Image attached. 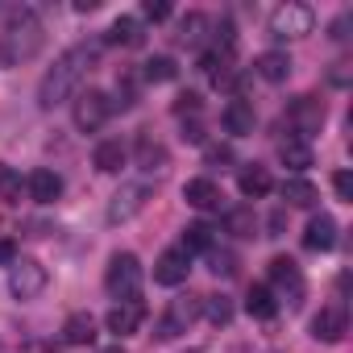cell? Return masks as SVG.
<instances>
[{
    "label": "cell",
    "mask_w": 353,
    "mask_h": 353,
    "mask_svg": "<svg viewBox=\"0 0 353 353\" xmlns=\"http://www.w3.org/2000/svg\"><path fill=\"white\" fill-rule=\"evenodd\" d=\"M100 63V46H71L67 54H59V63L42 75L38 83V104L42 108H54V104H67L71 96H79V83L88 79V71Z\"/></svg>",
    "instance_id": "6da1fadb"
},
{
    "label": "cell",
    "mask_w": 353,
    "mask_h": 353,
    "mask_svg": "<svg viewBox=\"0 0 353 353\" xmlns=\"http://www.w3.org/2000/svg\"><path fill=\"white\" fill-rule=\"evenodd\" d=\"M104 287L121 303L137 299L141 295V262H137V254H112V262L104 270Z\"/></svg>",
    "instance_id": "7a4b0ae2"
},
{
    "label": "cell",
    "mask_w": 353,
    "mask_h": 353,
    "mask_svg": "<svg viewBox=\"0 0 353 353\" xmlns=\"http://www.w3.org/2000/svg\"><path fill=\"white\" fill-rule=\"evenodd\" d=\"M316 30V13L307 5H299V0H287V5H279L270 13V34L274 38H307Z\"/></svg>",
    "instance_id": "3957f363"
},
{
    "label": "cell",
    "mask_w": 353,
    "mask_h": 353,
    "mask_svg": "<svg viewBox=\"0 0 353 353\" xmlns=\"http://www.w3.org/2000/svg\"><path fill=\"white\" fill-rule=\"evenodd\" d=\"M108 112H112V100H108L104 92L88 88V92H79V96H75L71 121H75V129H79V133H96V129L108 121Z\"/></svg>",
    "instance_id": "277c9868"
},
{
    "label": "cell",
    "mask_w": 353,
    "mask_h": 353,
    "mask_svg": "<svg viewBox=\"0 0 353 353\" xmlns=\"http://www.w3.org/2000/svg\"><path fill=\"white\" fill-rule=\"evenodd\" d=\"M274 299H287L291 307H299L303 303V274H299V266L291 262V258H274L270 262V287H266Z\"/></svg>",
    "instance_id": "5b68a950"
},
{
    "label": "cell",
    "mask_w": 353,
    "mask_h": 353,
    "mask_svg": "<svg viewBox=\"0 0 353 353\" xmlns=\"http://www.w3.org/2000/svg\"><path fill=\"white\" fill-rule=\"evenodd\" d=\"M9 291H13L17 299L42 295V291H46V266L34 262V258H17V262L9 266Z\"/></svg>",
    "instance_id": "8992f818"
},
{
    "label": "cell",
    "mask_w": 353,
    "mask_h": 353,
    "mask_svg": "<svg viewBox=\"0 0 353 353\" xmlns=\"http://www.w3.org/2000/svg\"><path fill=\"white\" fill-rule=\"evenodd\" d=\"M196 316H200V295H179V299H170L166 316L158 320V336H162V341H174L179 332L192 328Z\"/></svg>",
    "instance_id": "52a82bcc"
},
{
    "label": "cell",
    "mask_w": 353,
    "mask_h": 353,
    "mask_svg": "<svg viewBox=\"0 0 353 353\" xmlns=\"http://www.w3.org/2000/svg\"><path fill=\"white\" fill-rule=\"evenodd\" d=\"M145 200H150V188H145V183H129V188H121V192L112 196V204H108V225H125V221H133V216L145 208Z\"/></svg>",
    "instance_id": "ba28073f"
},
{
    "label": "cell",
    "mask_w": 353,
    "mask_h": 353,
    "mask_svg": "<svg viewBox=\"0 0 353 353\" xmlns=\"http://www.w3.org/2000/svg\"><path fill=\"white\" fill-rule=\"evenodd\" d=\"M345 332H349V312H345V303H328V307H320V312L312 316V336H316V341L336 345Z\"/></svg>",
    "instance_id": "9c48e42d"
},
{
    "label": "cell",
    "mask_w": 353,
    "mask_h": 353,
    "mask_svg": "<svg viewBox=\"0 0 353 353\" xmlns=\"http://www.w3.org/2000/svg\"><path fill=\"white\" fill-rule=\"evenodd\" d=\"M188 270H192V254H183V250H166V254L154 262V283H162V287H179V283H188Z\"/></svg>",
    "instance_id": "30bf717a"
},
{
    "label": "cell",
    "mask_w": 353,
    "mask_h": 353,
    "mask_svg": "<svg viewBox=\"0 0 353 353\" xmlns=\"http://www.w3.org/2000/svg\"><path fill=\"white\" fill-rule=\"evenodd\" d=\"M141 320H145V303H141V299H129V303H117L104 324H108V332H117V336H133V332L141 328Z\"/></svg>",
    "instance_id": "8fae6325"
},
{
    "label": "cell",
    "mask_w": 353,
    "mask_h": 353,
    "mask_svg": "<svg viewBox=\"0 0 353 353\" xmlns=\"http://www.w3.org/2000/svg\"><path fill=\"white\" fill-rule=\"evenodd\" d=\"M287 117H291V125L307 137V133H316V129L324 125V104H320L316 96H299V100L291 104V112H287Z\"/></svg>",
    "instance_id": "7c38bea8"
},
{
    "label": "cell",
    "mask_w": 353,
    "mask_h": 353,
    "mask_svg": "<svg viewBox=\"0 0 353 353\" xmlns=\"http://www.w3.org/2000/svg\"><path fill=\"white\" fill-rule=\"evenodd\" d=\"M303 245H307V250H316V254L332 250V245H336V221H332L328 212L312 216V221H307V229H303Z\"/></svg>",
    "instance_id": "4fadbf2b"
},
{
    "label": "cell",
    "mask_w": 353,
    "mask_h": 353,
    "mask_svg": "<svg viewBox=\"0 0 353 353\" xmlns=\"http://www.w3.org/2000/svg\"><path fill=\"white\" fill-rule=\"evenodd\" d=\"M59 196H63V174L59 170H46L42 166V170L30 174V200L34 204H54Z\"/></svg>",
    "instance_id": "5bb4252c"
},
{
    "label": "cell",
    "mask_w": 353,
    "mask_h": 353,
    "mask_svg": "<svg viewBox=\"0 0 353 353\" xmlns=\"http://www.w3.org/2000/svg\"><path fill=\"white\" fill-rule=\"evenodd\" d=\"M200 71L221 88V83H229L233 79V46H216V50H208L204 59H200Z\"/></svg>",
    "instance_id": "9a60e30c"
},
{
    "label": "cell",
    "mask_w": 353,
    "mask_h": 353,
    "mask_svg": "<svg viewBox=\"0 0 353 353\" xmlns=\"http://www.w3.org/2000/svg\"><path fill=\"white\" fill-rule=\"evenodd\" d=\"M221 121H225V129H229V133L245 137V133H254L258 112H254V104H250V100H229V104H225V112H221Z\"/></svg>",
    "instance_id": "2e32d148"
},
{
    "label": "cell",
    "mask_w": 353,
    "mask_h": 353,
    "mask_svg": "<svg viewBox=\"0 0 353 353\" xmlns=\"http://www.w3.org/2000/svg\"><path fill=\"white\" fill-rule=\"evenodd\" d=\"M237 188H241V196H250V200H262V196H270L274 192V179H270V170L266 166H245L241 174H237Z\"/></svg>",
    "instance_id": "e0dca14e"
},
{
    "label": "cell",
    "mask_w": 353,
    "mask_h": 353,
    "mask_svg": "<svg viewBox=\"0 0 353 353\" xmlns=\"http://www.w3.org/2000/svg\"><path fill=\"white\" fill-rule=\"evenodd\" d=\"M183 200H188L192 208H200V212H212V208H221V188H216L212 179H188Z\"/></svg>",
    "instance_id": "ac0fdd59"
},
{
    "label": "cell",
    "mask_w": 353,
    "mask_h": 353,
    "mask_svg": "<svg viewBox=\"0 0 353 353\" xmlns=\"http://www.w3.org/2000/svg\"><path fill=\"white\" fill-rule=\"evenodd\" d=\"M92 162H96V170H104V174H117L125 162H129V150H125V141H100L96 145V154H92Z\"/></svg>",
    "instance_id": "d6986e66"
},
{
    "label": "cell",
    "mask_w": 353,
    "mask_h": 353,
    "mask_svg": "<svg viewBox=\"0 0 353 353\" xmlns=\"http://www.w3.org/2000/svg\"><path fill=\"white\" fill-rule=\"evenodd\" d=\"M179 250H183V254H212V250H216V229L204 225V221H200V225H188Z\"/></svg>",
    "instance_id": "ffe728a7"
},
{
    "label": "cell",
    "mask_w": 353,
    "mask_h": 353,
    "mask_svg": "<svg viewBox=\"0 0 353 353\" xmlns=\"http://www.w3.org/2000/svg\"><path fill=\"white\" fill-rule=\"evenodd\" d=\"M63 341H67V345H92V341H96V320H92L88 312L67 316V324H63Z\"/></svg>",
    "instance_id": "44dd1931"
},
{
    "label": "cell",
    "mask_w": 353,
    "mask_h": 353,
    "mask_svg": "<svg viewBox=\"0 0 353 353\" xmlns=\"http://www.w3.org/2000/svg\"><path fill=\"white\" fill-rule=\"evenodd\" d=\"M266 83H283L287 75H291V59L283 54V50H266L262 59H258V67H254Z\"/></svg>",
    "instance_id": "7402d4cb"
},
{
    "label": "cell",
    "mask_w": 353,
    "mask_h": 353,
    "mask_svg": "<svg viewBox=\"0 0 353 353\" xmlns=\"http://www.w3.org/2000/svg\"><path fill=\"white\" fill-rule=\"evenodd\" d=\"M245 312H250L254 320H274V316H279V299H274L266 287H250V295H245Z\"/></svg>",
    "instance_id": "603a6c76"
},
{
    "label": "cell",
    "mask_w": 353,
    "mask_h": 353,
    "mask_svg": "<svg viewBox=\"0 0 353 353\" xmlns=\"http://www.w3.org/2000/svg\"><path fill=\"white\" fill-rule=\"evenodd\" d=\"M279 158H283L291 170H307V166H312V145H307L303 137H287V141L279 145Z\"/></svg>",
    "instance_id": "cb8c5ba5"
},
{
    "label": "cell",
    "mask_w": 353,
    "mask_h": 353,
    "mask_svg": "<svg viewBox=\"0 0 353 353\" xmlns=\"http://www.w3.org/2000/svg\"><path fill=\"white\" fill-rule=\"evenodd\" d=\"M283 200H287L291 208H312V204H316V188L295 174V179H287V183H283Z\"/></svg>",
    "instance_id": "d4e9b609"
},
{
    "label": "cell",
    "mask_w": 353,
    "mask_h": 353,
    "mask_svg": "<svg viewBox=\"0 0 353 353\" xmlns=\"http://www.w3.org/2000/svg\"><path fill=\"white\" fill-rule=\"evenodd\" d=\"M137 166L141 170H162L166 166V150L154 137H137Z\"/></svg>",
    "instance_id": "484cf974"
},
{
    "label": "cell",
    "mask_w": 353,
    "mask_h": 353,
    "mask_svg": "<svg viewBox=\"0 0 353 353\" xmlns=\"http://www.w3.org/2000/svg\"><path fill=\"white\" fill-rule=\"evenodd\" d=\"M108 42H117V46H137V42H141V26H137V17H117L112 30H108Z\"/></svg>",
    "instance_id": "4316f807"
},
{
    "label": "cell",
    "mask_w": 353,
    "mask_h": 353,
    "mask_svg": "<svg viewBox=\"0 0 353 353\" xmlns=\"http://www.w3.org/2000/svg\"><path fill=\"white\" fill-rule=\"evenodd\" d=\"M200 312L212 320V324H229L233 320V303L225 295H200Z\"/></svg>",
    "instance_id": "83f0119b"
},
{
    "label": "cell",
    "mask_w": 353,
    "mask_h": 353,
    "mask_svg": "<svg viewBox=\"0 0 353 353\" xmlns=\"http://www.w3.org/2000/svg\"><path fill=\"white\" fill-rule=\"evenodd\" d=\"M0 204H21V174L13 166H0Z\"/></svg>",
    "instance_id": "f1b7e54d"
},
{
    "label": "cell",
    "mask_w": 353,
    "mask_h": 353,
    "mask_svg": "<svg viewBox=\"0 0 353 353\" xmlns=\"http://www.w3.org/2000/svg\"><path fill=\"white\" fill-rule=\"evenodd\" d=\"M225 229H229L233 237H254V212H250V208H233V212L225 216Z\"/></svg>",
    "instance_id": "f546056e"
},
{
    "label": "cell",
    "mask_w": 353,
    "mask_h": 353,
    "mask_svg": "<svg viewBox=\"0 0 353 353\" xmlns=\"http://www.w3.org/2000/svg\"><path fill=\"white\" fill-rule=\"evenodd\" d=\"M150 83H166V79H174V59H166V54H158V59H150L145 63V71H141Z\"/></svg>",
    "instance_id": "4dcf8cb0"
},
{
    "label": "cell",
    "mask_w": 353,
    "mask_h": 353,
    "mask_svg": "<svg viewBox=\"0 0 353 353\" xmlns=\"http://www.w3.org/2000/svg\"><path fill=\"white\" fill-rule=\"evenodd\" d=\"M208 262H212V266H208L212 274H233V270H237V258H233V254H216V250H212Z\"/></svg>",
    "instance_id": "1f68e13d"
},
{
    "label": "cell",
    "mask_w": 353,
    "mask_h": 353,
    "mask_svg": "<svg viewBox=\"0 0 353 353\" xmlns=\"http://www.w3.org/2000/svg\"><path fill=\"white\" fill-rule=\"evenodd\" d=\"M332 188H336V196H341L345 204H353V174H349V170H336V174H332Z\"/></svg>",
    "instance_id": "d6a6232c"
},
{
    "label": "cell",
    "mask_w": 353,
    "mask_h": 353,
    "mask_svg": "<svg viewBox=\"0 0 353 353\" xmlns=\"http://www.w3.org/2000/svg\"><path fill=\"white\" fill-rule=\"evenodd\" d=\"M200 30H204V17H200V13H192V17L183 21V34H179V38H183V42H200V38H204Z\"/></svg>",
    "instance_id": "836d02e7"
},
{
    "label": "cell",
    "mask_w": 353,
    "mask_h": 353,
    "mask_svg": "<svg viewBox=\"0 0 353 353\" xmlns=\"http://www.w3.org/2000/svg\"><path fill=\"white\" fill-rule=\"evenodd\" d=\"M174 112H179V117L192 112V117H196V112H200V96H196V92H183L179 100H174Z\"/></svg>",
    "instance_id": "e575fe53"
},
{
    "label": "cell",
    "mask_w": 353,
    "mask_h": 353,
    "mask_svg": "<svg viewBox=\"0 0 353 353\" xmlns=\"http://www.w3.org/2000/svg\"><path fill=\"white\" fill-rule=\"evenodd\" d=\"M150 21H166L170 17V5H162V0H158V5H154V0H145V9H141Z\"/></svg>",
    "instance_id": "d590c367"
},
{
    "label": "cell",
    "mask_w": 353,
    "mask_h": 353,
    "mask_svg": "<svg viewBox=\"0 0 353 353\" xmlns=\"http://www.w3.org/2000/svg\"><path fill=\"white\" fill-rule=\"evenodd\" d=\"M221 162H233V150L229 145H208V166H221Z\"/></svg>",
    "instance_id": "8d00e7d4"
},
{
    "label": "cell",
    "mask_w": 353,
    "mask_h": 353,
    "mask_svg": "<svg viewBox=\"0 0 353 353\" xmlns=\"http://www.w3.org/2000/svg\"><path fill=\"white\" fill-rule=\"evenodd\" d=\"M0 262H9V266L17 262V245L13 241H0Z\"/></svg>",
    "instance_id": "74e56055"
},
{
    "label": "cell",
    "mask_w": 353,
    "mask_h": 353,
    "mask_svg": "<svg viewBox=\"0 0 353 353\" xmlns=\"http://www.w3.org/2000/svg\"><path fill=\"white\" fill-rule=\"evenodd\" d=\"M100 353H121V345H117V349H100Z\"/></svg>",
    "instance_id": "f35d334b"
}]
</instances>
